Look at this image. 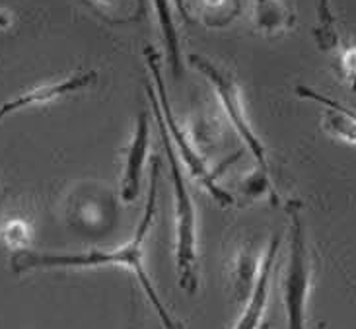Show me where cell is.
Listing matches in <instances>:
<instances>
[{"instance_id":"14","label":"cell","mask_w":356,"mask_h":329,"mask_svg":"<svg viewBox=\"0 0 356 329\" xmlns=\"http://www.w3.org/2000/svg\"><path fill=\"white\" fill-rule=\"evenodd\" d=\"M343 68H345V72H347L348 80H350L356 88V47L345 51V55H343Z\"/></svg>"},{"instance_id":"8","label":"cell","mask_w":356,"mask_h":329,"mask_svg":"<svg viewBox=\"0 0 356 329\" xmlns=\"http://www.w3.org/2000/svg\"><path fill=\"white\" fill-rule=\"evenodd\" d=\"M279 243H280L279 236H275V238L270 240L267 255H265L263 265H261L259 277H257V282H255V289H253V294H251V300L248 302L245 312L241 314L240 321L236 323V328L234 329L259 328L261 318H263V312H265V308H267V300H269L270 275H273V265H275L277 253H279Z\"/></svg>"},{"instance_id":"11","label":"cell","mask_w":356,"mask_h":329,"mask_svg":"<svg viewBox=\"0 0 356 329\" xmlns=\"http://www.w3.org/2000/svg\"><path fill=\"white\" fill-rule=\"evenodd\" d=\"M257 24L265 31L284 28L290 24L289 12L280 0H257Z\"/></svg>"},{"instance_id":"3","label":"cell","mask_w":356,"mask_h":329,"mask_svg":"<svg viewBox=\"0 0 356 329\" xmlns=\"http://www.w3.org/2000/svg\"><path fill=\"white\" fill-rule=\"evenodd\" d=\"M290 255L284 273V308L289 329H306V306L312 284V262L304 240L298 207L290 209Z\"/></svg>"},{"instance_id":"1","label":"cell","mask_w":356,"mask_h":329,"mask_svg":"<svg viewBox=\"0 0 356 329\" xmlns=\"http://www.w3.org/2000/svg\"><path fill=\"white\" fill-rule=\"evenodd\" d=\"M158 175H160V160H152V172H150V189H148V199H146V209L140 223L136 226V232L133 240L113 252H104V250H94L88 253H65V255H55V253H29L18 252L12 257V269L16 273L31 271V269H78V267H102V265H121L135 273V277L140 282L143 291L146 292L150 304L158 312L164 329H179L172 320L170 312L165 310L164 304L160 302L156 294L152 281L148 277L145 267V243L148 238V230L152 226L156 213V195H158Z\"/></svg>"},{"instance_id":"4","label":"cell","mask_w":356,"mask_h":329,"mask_svg":"<svg viewBox=\"0 0 356 329\" xmlns=\"http://www.w3.org/2000/svg\"><path fill=\"white\" fill-rule=\"evenodd\" d=\"M145 57L146 63H148V68H150V72H152V78H154L156 96H158V104H160V115H162V121H164L168 133L174 138L175 146H177L179 154H181V160L187 164L191 175H195V177L207 187V191H209L218 203L224 204V207H228V204L234 203V197H232L228 191H224L220 185L216 184V177L209 172V168L204 164V158L193 148L191 143H189V138L185 136L183 129L177 125L175 117L172 115V106H170V99H168L164 78H162V70H160V61H158V55H156L154 49L146 47Z\"/></svg>"},{"instance_id":"7","label":"cell","mask_w":356,"mask_h":329,"mask_svg":"<svg viewBox=\"0 0 356 329\" xmlns=\"http://www.w3.org/2000/svg\"><path fill=\"white\" fill-rule=\"evenodd\" d=\"M96 72H86V74H76V77H70L67 80H60V82L33 88V90H29L26 94L6 102L4 106H0V121L6 115H10V113L18 111V109H24V107L29 106H41V104H47V102L67 96L70 92H76L80 88L90 86V84L96 82Z\"/></svg>"},{"instance_id":"13","label":"cell","mask_w":356,"mask_h":329,"mask_svg":"<svg viewBox=\"0 0 356 329\" xmlns=\"http://www.w3.org/2000/svg\"><path fill=\"white\" fill-rule=\"evenodd\" d=\"M6 242L12 246V248H16L19 250L24 243L28 242V230H26V224H22L19 220H14V223L10 224L8 228H6Z\"/></svg>"},{"instance_id":"16","label":"cell","mask_w":356,"mask_h":329,"mask_svg":"<svg viewBox=\"0 0 356 329\" xmlns=\"http://www.w3.org/2000/svg\"><path fill=\"white\" fill-rule=\"evenodd\" d=\"M348 111H350V115H353L356 119V111H353V109H348Z\"/></svg>"},{"instance_id":"6","label":"cell","mask_w":356,"mask_h":329,"mask_svg":"<svg viewBox=\"0 0 356 329\" xmlns=\"http://www.w3.org/2000/svg\"><path fill=\"white\" fill-rule=\"evenodd\" d=\"M148 136H150L148 113L140 111V115L136 119L135 135L131 138L125 158V172H123V184H121V197L125 203L135 201L140 189V174H143L146 152H148Z\"/></svg>"},{"instance_id":"9","label":"cell","mask_w":356,"mask_h":329,"mask_svg":"<svg viewBox=\"0 0 356 329\" xmlns=\"http://www.w3.org/2000/svg\"><path fill=\"white\" fill-rule=\"evenodd\" d=\"M296 94L300 97L314 99V102L323 104V106L327 107V111L323 115V127H325V131L331 133L335 138H339V141L356 145V119L350 115L348 107L339 104L335 99H331V97L321 96L316 90H312L308 86H296Z\"/></svg>"},{"instance_id":"2","label":"cell","mask_w":356,"mask_h":329,"mask_svg":"<svg viewBox=\"0 0 356 329\" xmlns=\"http://www.w3.org/2000/svg\"><path fill=\"white\" fill-rule=\"evenodd\" d=\"M148 97L150 106L156 113V121L160 127V136L164 143L165 154L170 160L172 170V182H174L175 195V259H177V273H179V284L183 291L189 294L197 291L199 287V275H197V216H195V204H193L191 193L183 179L181 166L172 148L170 133L165 129L162 115H160V104L156 97L152 86H148Z\"/></svg>"},{"instance_id":"10","label":"cell","mask_w":356,"mask_h":329,"mask_svg":"<svg viewBox=\"0 0 356 329\" xmlns=\"http://www.w3.org/2000/svg\"><path fill=\"white\" fill-rule=\"evenodd\" d=\"M152 2H154L160 28H162V35H164L165 49H168L170 65H172L175 78H179L181 77V51H179V38H177V29H175L174 16H172L170 0H152Z\"/></svg>"},{"instance_id":"15","label":"cell","mask_w":356,"mask_h":329,"mask_svg":"<svg viewBox=\"0 0 356 329\" xmlns=\"http://www.w3.org/2000/svg\"><path fill=\"white\" fill-rule=\"evenodd\" d=\"M175 4H177V8H179V12L183 14V18H189V16H187V10H185V0H175Z\"/></svg>"},{"instance_id":"12","label":"cell","mask_w":356,"mask_h":329,"mask_svg":"<svg viewBox=\"0 0 356 329\" xmlns=\"http://www.w3.org/2000/svg\"><path fill=\"white\" fill-rule=\"evenodd\" d=\"M318 18L321 38H327L333 43L335 41V35H333V12H331V2L329 0H318Z\"/></svg>"},{"instance_id":"5","label":"cell","mask_w":356,"mask_h":329,"mask_svg":"<svg viewBox=\"0 0 356 329\" xmlns=\"http://www.w3.org/2000/svg\"><path fill=\"white\" fill-rule=\"evenodd\" d=\"M191 61V65L201 74L207 77V80L211 82L212 88H214V92H216V96L222 102V106H224V111L228 113L230 117V123L234 125V129L238 131V135L243 141V145L250 148V152L255 156V160H257V164L263 170V174L269 175V166H267V154H265V146L259 141V136L255 135V131L251 129L250 121H248V115H245V109H243V102H241L240 96V88L236 84V80L230 77V74H226V72H222L220 68L214 67L211 61H207V58L199 57V55H191L189 57Z\"/></svg>"}]
</instances>
